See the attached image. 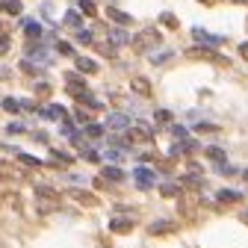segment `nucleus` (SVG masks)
<instances>
[{"label": "nucleus", "mask_w": 248, "mask_h": 248, "mask_svg": "<svg viewBox=\"0 0 248 248\" xmlns=\"http://www.w3.org/2000/svg\"><path fill=\"white\" fill-rule=\"evenodd\" d=\"M192 36H195V42L204 45V47H219V45L225 42L222 36H213V33H207V30H201V27H192Z\"/></svg>", "instance_id": "1"}, {"label": "nucleus", "mask_w": 248, "mask_h": 248, "mask_svg": "<svg viewBox=\"0 0 248 248\" xmlns=\"http://www.w3.org/2000/svg\"><path fill=\"white\" fill-rule=\"evenodd\" d=\"M133 177H136V183L142 186V189H148V186L157 183V174H154L151 169H136V171H133Z\"/></svg>", "instance_id": "2"}, {"label": "nucleus", "mask_w": 248, "mask_h": 248, "mask_svg": "<svg viewBox=\"0 0 248 248\" xmlns=\"http://www.w3.org/2000/svg\"><path fill=\"white\" fill-rule=\"evenodd\" d=\"M160 42H163V36L157 33V30H145V33H142V36L136 39V45H139V47H151V45L157 47Z\"/></svg>", "instance_id": "3"}, {"label": "nucleus", "mask_w": 248, "mask_h": 248, "mask_svg": "<svg viewBox=\"0 0 248 248\" xmlns=\"http://www.w3.org/2000/svg\"><path fill=\"white\" fill-rule=\"evenodd\" d=\"M24 33H27L30 39L39 42V39H42V24H39V21H24Z\"/></svg>", "instance_id": "4"}, {"label": "nucleus", "mask_w": 248, "mask_h": 248, "mask_svg": "<svg viewBox=\"0 0 248 248\" xmlns=\"http://www.w3.org/2000/svg\"><path fill=\"white\" fill-rule=\"evenodd\" d=\"M107 124H109V127H115V130H121V127H127V115H118V112H112L109 118H107Z\"/></svg>", "instance_id": "5"}, {"label": "nucleus", "mask_w": 248, "mask_h": 248, "mask_svg": "<svg viewBox=\"0 0 248 248\" xmlns=\"http://www.w3.org/2000/svg\"><path fill=\"white\" fill-rule=\"evenodd\" d=\"M42 115H45V118H50V121H59L62 115H65V109H62L59 104H50V107H47V109H45Z\"/></svg>", "instance_id": "6"}, {"label": "nucleus", "mask_w": 248, "mask_h": 248, "mask_svg": "<svg viewBox=\"0 0 248 248\" xmlns=\"http://www.w3.org/2000/svg\"><path fill=\"white\" fill-rule=\"evenodd\" d=\"M77 68H80V71H86V74H95V71H98L95 59H83V56L77 59Z\"/></svg>", "instance_id": "7"}, {"label": "nucleus", "mask_w": 248, "mask_h": 248, "mask_svg": "<svg viewBox=\"0 0 248 248\" xmlns=\"http://www.w3.org/2000/svg\"><path fill=\"white\" fill-rule=\"evenodd\" d=\"M109 228H112L115 233H124V231H130V228H133V222H130V219H112Z\"/></svg>", "instance_id": "8"}, {"label": "nucleus", "mask_w": 248, "mask_h": 248, "mask_svg": "<svg viewBox=\"0 0 248 248\" xmlns=\"http://www.w3.org/2000/svg\"><path fill=\"white\" fill-rule=\"evenodd\" d=\"M107 15H109L115 24H121V27H124V24H130V15H124V12H118V9H112V6L107 9Z\"/></svg>", "instance_id": "9"}, {"label": "nucleus", "mask_w": 248, "mask_h": 248, "mask_svg": "<svg viewBox=\"0 0 248 248\" xmlns=\"http://www.w3.org/2000/svg\"><path fill=\"white\" fill-rule=\"evenodd\" d=\"M104 177L118 183V180H124V171H121V169H115V166H107V169H104Z\"/></svg>", "instance_id": "10"}, {"label": "nucleus", "mask_w": 248, "mask_h": 248, "mask_svg": "<svg viewBox=\"0 0 248 248\" xmlns=\"http://www.w3.org/2000/svg\"><path fill=\"white\" fill-rule=\"evenodd\" d=\"M109 39H112V45H127V42H130V36L124 33V30H112Z\"/></svg>", "instance_id": "11"}, {"label": "nucleus", "mask_w": 248, "mask_h": 248, "mask_svg": "<svg viewBox=\"0 0 248 248\" xmlns=\"http://www.w3.org/2000/svg\"><path fill=\"white\" fill-rule=\"evenodd\" d=\"M0 6H3L9 15H21V0H3Z\"/></svg>", "instance_id": "12"}, {"label": "nucleus", "mask_w": 248, "mask_h": 248, "mask_svg": "<svg viewBox=\"0 0 248 248\" xmlns=\"http://www.w3.org/2000/svg\"><path fill=\"white\" fill-rule=\"evenodd\" d=\"M65 24H68V27H77V30H80V24H83V18H80V12H77V9H71V12H65Z\"/></svg>", "instance_id": "13"}, {"label": "nucleus", "mask_w": 248, "mask_h": 248, "mask_svg": "<svg viewBox=\"0 0 248 248\" xmlns=\"http://www.w3.org/2000/svg\"><path fill=\"white\" fill-rule=\"evenodd\" d=\"M242 195L239 192H233V189H222L219 192V201H225V204H233V201H239Z\"/></svg>", "instance_id": "14"}, {"label": "nucleus", "mask_w": 248, "mask_h": 248, "mask_svg": "<svg viewBox=\"0 0 248 248\" xmlns=\"http://www.w3.org/2000/svg\"><path fill=\"white\" fill-rule=\"evenodd\" d=\"M133 89L139 92V95H148V92H151V86H148L145 77H136V80H133Z\"/></svg>", "instance_id": "15"}, {"label": "nucleus", "mask_w": 248, "mask_h": 248, "mask_svg": "<svg viewBox=\"0 0 248 248\" xmlns=\"http://www.w3.org/2000/svg\"><path fill=\"white\" fill-rule=\"evenodd\" d=\"M92 39H95V36H92V30H83V27L77 30V42L80 45H92Z\"/></svg>", "instance_id": "16"}, {"label": "nucleus", "mask_w": 248, "mask_h": 248, "mask_svg": "<svg viewBox=\"0 0 248 248\" xmlns=\"http://www.w3.org/2000/svg\"><path fill=\"white\" fill-rule=\"evenodd\" d=\"M80 9H83V15H89V18H95V3H92V0H80Z\"/></svg>", "instance_id": "17"}, {"label": "nucleus", "mask_w": 248, "mask_h": 248, "mask_svg": "<svg viewBox=\"0 0 248 248\" xmlns=\"http://www.w3.org/2000/svg\"><path fill=\"white\" fill-rule=\"evenodd\" d=\"M207 157L216 160V163H222V160H225V151H222V148H207Z\"/></svg>", "instance_id": "18"}, {"label": "nucleus", "mask_w": 248, "mask_h": 248, "mask_svg": "<svg viewBox=\"0 0 248 248\" xmlns=\"http://www.w3.org/2000/svg\"><path fill=\"white\" fill-rule=\"evenodd\" d=\"M166 231H171V222H154L151 225V233H166Z\"/></svg>", "instance_id": "19"}, {"label": "nucleus", "mask_w": 248, "mask_h": 248, "mask_svg": "<svg viewBox=\"0 0 248 248\" xmlns=\"http://www.w3.org/2000/svg\"><path fill=\"white\" fill-rule=\"evenodd\" d=\"M3 109H6V112H18V109H21V101H15V98H6V101H3Z\"/></svg>", "instance_id": "20"}, {"label": "nucleus", "mask_w": 248, "mask_h": 248, "mask_svg": "<svg viewBox=\"0 0 248 248\" xmlns=\"http://www.w3.org/2000/svg\"><path fill=\"white\" fill-rule=\"evenodd\" d=\"M104 133V127H98V124H89V127H86V136L89 139H95V136H101Z\"/></svg>", "instance_id": "21"}, {"label": "nucleus", "mask_w": 248, "mask_h": 248, "mask_svg": "<svg viewBox=\"0 0 248 248\" xmlns=\"http://www.w3.org/2000/svg\"><path fill=\"white\" fill-rule=\"evenodd\" d=\"M171 133H174V139H186V127H180V124H174V127H171Z\"/></svg>", "instance_id": "22"}, {"label": "nucleus", "mask_w": 248, "mask_h": 248, "mask_svg": "<svg viewBox=\"0 0 248 248\" xmlns=\"http://www.w3.org/2000/svg\"><path fill=\"white\" fill-rule=\"evenodd\" d=\"M160 18H163V24H166V27H177V18H174L171 12H166V15H160Z\"/></svg>", "instance_id": "23"}, {"label": "nucleus", "mask_w": 248, "mask_h": 248, "mask_svg": "<svg viewBox=\"0 0 248 248\" xmlns=\"http://www.w3.org/2000/svg\"><path fill=\"white\" fill-rule=\"evenodd\" d=\"M121 157H124V154H121V151H115V148H109V151H107V160H121Z\"/></svg>", "instance_id": "24"}, {"label": "nucleus", "mask_w": 248, "mask_h": 248, "mask_svg": "<svg viewBox=\"0 0 248 248\" xmlns=\"http://www.w3.org/2000/svg\"><path fill=\"white\" fill-rule=\"evenodd\" d=\"M56 53H62V56H71V47H68V45H59V42H56Z\"/></svg>", "instance_id": "25"}, {"label": "nucleus", "mask_w": 248, "mask_h": 248, "mask_svg": "<svg viewBox=\"0 0 248 248\" xmlns=\"http://www.w3.org/2000/svg\"><path fill=\"white\" fill-rule=\"evenodd\" d=\"M163 192H166V195H177V186H174V183H166Z\"/></svg>", "instance_id": "26"}, {"label": "nucleus", "mask_w": 248, "mask_h": 248, "mask_svg": "<svg viewBox=\"0 0 248 248\" xmlns=\"http://www.w3.org/2000/svg\"><path fill=\"white\" fill-rule=\"evenodd\" d=\"M169 56H171V53H169V50H163V53H157V56H151V59H154V62H163V59H169Z\"/></svg>", "instance_id": "27"}, {"label": "nucleus", "mask_w": 248, "mask_h": 248, "mask_svg": "<svg viewBox=\"0 0 248 248\" xmlns=\"http://www.w3.org/2000/svg\"><path fill=\"white\" fill-rule=\"evenodd\" d=\"M6 50H9V42H6L3 36H0V53H6Z\"/></svg>", "instance_id": "28"}, {"label": "nucleus", "mask_w": 248, "mask_h": 248, "mask_svg": "<svg viewBox=\"0 0 248 248\" xmlns=\"http://www.w3.org/2000/svg\"><path fill=\"white\" fill-rule=\"evenodd\" d=\"M245 180H248V169H245Z\"/></svg>", "instance_id": "29"}]
</instances>
